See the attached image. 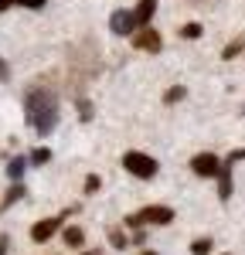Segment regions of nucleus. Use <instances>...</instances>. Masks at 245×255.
I'll list each match as a JSON object with an SVG mask.
<instances>
[{
  "label": "nucleus",
  "mask_w": 245,
  "mask_h": 255,
  "mask_svg": "<svg viewBox=\"0 0 245 255\" xmlns=\"http://www.w3.org/2000/svg\"><path fill=\"white\" fill-rule=\"evenodd\" d=\"M133 44L140 48V51H150V55H157L163 48V41H160V34L153 31V27H140L136 34H133Z\"/></svg>",
  "instance_id": "6"
},
{
  "label": "nucleus",
  "mask_w": 245,
  "mask_h": 255,
  "mask_svg": "<svg viewBox=\"0 0 245 255\" xmlns=\"http://www.w3.org/2000/svg\"><path fill=\"white\" fill-rule=\"evenodd\" d=\"M239 160H245V150H235V153H228V163H232V167H235Z\"/></svg>",
  "instance_id": "22"
},
{
  "label": "nucleus",
  "mask_w": 245,
  "mask_h": 255,
  "mask_svg": "<svg viewBox=\"0 0 245 255\" xmlns=\"http://www.w3.org/2000/svg\"><path fill=\"white\" fill-rule=\"evenodd\" d=\"M181 38H187V41L201 38V24H194V20H191V24H184V27H181Z\"/></svg>",
  "instance_id": "15"
},
{
  "label": "nucleus",
  "mask_w": 245,
  "mask_h": 255,
  "mask_svg": "<svg viewBox=\"0 0 245 255\" xmlns=\"http://www.w3.org/2000/svg\"><path fill=\"white\" fill-rule=\"evenodd\" d=\"M218 197H222V201L232 197V163H228V160H225L222 170H218Z\"/></svg>",
  "instance_id": "9"
},
{
  "label": "nucleus",
  "mask_w": 245,
  "mask_h": 255,
  "mask_svg": "<svg viewBox=\"0 0 245 255\" xmlns=\"http://www.w3.org/2000/svg\"><path fill=\"white\" fill-rule=\"evenodd\" d=\"M191 252H194V255H208V252H211V238H198V242L191 245Z\"/></svg>",
  "instance_id": "17"
},
{
  "label": "nucleus",
  "mask_w": 245,
  "mask_h": 255,
  "mask_svg": "<svg viewBox=\"0 0 245 255\" xmlns=\"http://www.w3.org/2000/svg\"><path fill=\"white\" fill-rule=\"evenodd\" d=\"M65 245H68V249H79L82 242H85V235H82V228H65Z\"/></svg>",
  "instance_id": "12"
},
{
  "label": "nucleus",
  "mask_w": 245,
  "mask_h": 255,
  "mask_svg": "<svg viewBox=\"0 0 245 255\" xmlns=\"http://www.w3.org/2000/svg\"><path fill=\"white\" fill-rule=\"evenodd\" d=\"M58 225H61V218H44V221H38V225L31 228V238L41 245V242H48V238L58 232Z\"/></svg>",
  "instance_id": "7"
},
{
  "label": "nucleus",
  "mask_w": 245,
  "mask_h": 255,
  "mask_svg": "<svg viewBox=\"0 0 245 255\" xmlns=\"http://www.w3.org/2000/svg\"><path fill=\"white\" fill-rule=\"evenodd\" d=\"M0 255H7V235H0Z\"/></svg>",
  "instance_id": "25"
},
{
  "label": "nucleus",
  "mask_w": 245,
  "mask_h": 255,
  "mask_svg": "<svg viewBox=\"0 0 245 255\" xmlns=\"http://www.w3.org/2000/svg\"><path fill=\"white\" fill-rule=\"evenodd\" d=\"M242 48H245V38H235V41H232V44H225L222 58H225V61H232V58H235V55H239V51H242Z\"/></svg>",
  "instance_id": "13"
},
{
  "label": "nucleus",
  "mask_w": 245,
  "mask_h": 255,
  "mask_svg": "<svg viewBox=\"0 0 245 255\" xmlns=\"http://www.w3.org/2000/svg\"><path fill=\"white\" fill-rule=\"evenodd\" d=\"M24 119L38 136L55 133V126H58V99H55V92L44 89V85H31L24 92Z\"/></svg>",
  "instance_id": "1"
},
{
  "label": "nucleus",
  "mask_w": 245,
  "mask_h": 255,
  "mask_svg": "<svg viewBox=\"0 0 245 255\" xmlns=\"http://www.w3.org/2000/svg\"><path fill=\"white\" fill-rule=\"evenodd\" d=\"M99 187H102V180H99L96 174H89V177H85V194H96Z\"/></svg>",
  "instance_id": "19"
},
{
  "label": "nucleus",
  "mask_w": 245,
  "mask_h": 255,
  "mask_svg": "<svg viewBox=\"0 0 245 255\" xmlns=\"http://www.w3.org/2000/svg\"><path fill=\"white\" fill-rule=\"evenodd\" d=\"M7 79H10V68H7V61L0 58V82H7Z\"/></svg>",
  "instance_id": "23"
},
{
  "label": "nucleus",
  "mask_w": 245,
  "mask_h": 255,
  "mask_svg": "<svg viewBox=\"0 0 245 255\" xmlns=\"http://www.w3.org/2000/svg\"><path fill=\"white\" fill-rule=\"evenodd\" d=\"M82 255H99V252H82Z\"/></svg>",
  "instance_id": "27"
},
{
  "label": "nucleus",
  "mask_w": 245,
  "mask_h": 255,
  "mask_svg": "<svg viewBox=\"0 0 245 255\" xmlns=\"http://www.w3.org/2000/svg\"><path fill=\"white\" fill-rule=\"evenodd\" d=\"M143 255H157V252H153V249H146V252H143Z\"/></svg>",
  "instance_id": "26"
},
{
  "label": "nucleus",
  "mask_w": 245,
  "mask_h": 255,
  "mask_svg": "<svg viewBox=\"0 0 245 255\" xmlns=\"http://www.w3.org/2000/svg\"><path fill=\"white\" fill-rule=\"evenodd\" d=\"M109 31L120 34V38H126V34H136L140 27H136V17H133L129 10H113V17H109Z\"/></svg>",
  "instance_id": "4"
},
{
  "label": "nucleus",
  "mask_w": 245,
  "mask_h": 255,
  "mask_svg": "<svg viewBox=\"0 0 245 255\" xmlns=\"http://www.w3.org/2000/svg\"><path fill=\"white\" fill-rule=\"evenodd\" d=\"M191 170L198 177H218V170H222V160L215 157V153H198V157L191 160Z\"/></svg>",
  "instance_id": "5"
},
{
  "label": "nucleus",
  "mask_w": 245,
  "mask_h": 255,
  "mask_svg": "<svg viewBox=\"0 0 245 255\" xmlns=\"http://www.w3.org/2000/svg\"><path fill=\"white\" fill-rule=\"evenodd\" d=\"M153 10H157V0H140V3H136V10H133V17H136V27H150V20H153Z\"/></svg>",
  "instance_id": "8"
},
{
  "label": "nucleus",
  "mask_w": 245,
  "mask_h": 255,
  "mask_svg": "<svg viewBox=\"0 0 245 255\" xmlns=\"http://www.w3.org/2000/svg\"><path fill=\"white\" fill-rule=\"evenodd\" d=\"M17 3H20V7H27V10H41L48 0H17Z\"/></svg>",
  "instance_id": "21"
},
{
  "label": "nucleus",
  "mask_w": 245,
  "mask_h": 255,
  "mask_svg": "<svg viewBox=\"0 0 245 255\" xmlns=\"http://www.w3.org/2000/svg\"><path fill=\"white\" fill-rule=\"evenodd\" d=\"M79 116H82V123L92 119V102H89V99H82V102H79Z\"/></svg>",
  "instance_id": "20"
},
{
  "label": "nucleus",
  "mask_w": 245,
  "mask_h": 255,
  "mask_svg": "<svg viewBox=\"0 0 245 255\" xmlns=\"http://www.w3.org/2000/svg\"><path fill=\"white\" fill-rule=\"evenodd\" d=\"M109 242H113V245H116V249H126V245H129V238L122 235L120 228H113V232H109Z\"/></svg>",
  "instance_id": "18"
},
{
  "label": "nucleus",
  "mask_w": 245,
  "mask_h": 255,
  "mask_svg": "<svg viewBox=\"0 0 245 255\" xmlns=\"http://www.w3.org/2000/svg\"><path fill=\"white\" fill-rule=\"evenodd\" d=\"M184 96H187V89H184V85H174V89H167V92H163V102H167V106H174V102H181Z\"/></svg>",
  "instance_id": "14"
},
{
  "label": "nucleus",
  "mask_w": 245,
  "mask_h": 255,
  "mask_svg": "<svg viewBox=\"0 0 245 255\" xmlns=\"http://www.w3.org/2000/svg\"><path fill=\"white\" fill-rule=\"evenodd\" d=\"M24 170H27V160H24V157H14L10 163H7V177H10L14 184H20V177H24Z\"/></svg>",
  "instance_id": "10"
},
{
  "label": "nucleus",
  "mask_w": 245,
  "mask_h": 255,
  "mask_svg": "<svg viewBox=\"0 0 245 255\" xmlns=\"http://www.w3.org/2000/svg\"><path fill=\"white\" fill-rule=\"evenodd\" d=\"M14 3H17V0H0V14H3V10H10Z\"/></svg>",
  "instance_id": "24"
},
{
  "label": "nucleus",
  "mask_w": 245,
  "mask_h": 255,
  "mask_svg": "<svg viewBox=\"0 0 245 255\" xmlns=\"http://www.w3.org/2000/svg\"><path fill=\"white\" fill-rule=\"evenodd\" d=\"M48 160H51V150H48V146H38V150H34V153H31V163H48Z\"/></svg>",
  "instance_id": "16"
},
{
  "label": "nucleus",
  "mask_w": 245,
  "mask_h": 255,
  "mask_svg": "<svg viewBox=\"0 0 245 255\" xmlns=\"http://www.w3.org/2000/svg\"><path fill=\"white\" fill-rule=\"evenodd\" d=\"M174 221V208H167V204H150V208H143V211H136V215L122 218V225L126 228H143V225H170Z\"/></svg>",
  "instance_id": "2"
},
{
  "label": "nucleus",
  "mask_w": 245,
  "mask_h": 255,
  "mask_svg": "<svg viewBox=\"0 0 245 255\" xmlns=\"http://www.w3.org/2000/svg\"><path fill=\"white\" fill-rule=\"evenodd\" d=\"M24 194H27V191H24V184H14V187H10V191L3 194V201H0V211H7V208H10L14 201H20Z\"/></svg>",
  "instance_id": "11"
},
{
  "label": "nucleus",
  "mask_w": 245,
  "mask_h": 255,
  "mask_svg": "<svg viewBox=\"0 0 245 255\" xmlns=\"http://www.w3.org/2000/svg\"><path fill=\"white\" fill-rule=\"evenodd\" d=\"M122 167L129 170L133 177H140V180H150V177H157V160L140 153V150H129V153H122Z\"/></svg>",
  "instance_id": "3"
}]
</instances>
